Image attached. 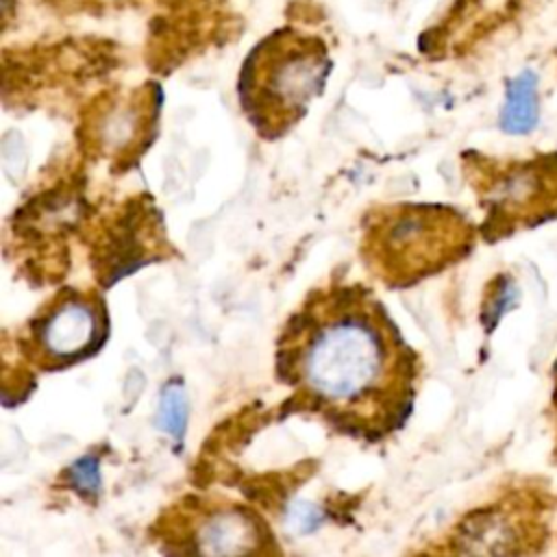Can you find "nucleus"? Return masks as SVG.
Segmentation results:
<instances>
[{
  "label": "nucleus",
  "instance_id": "nucleus-8",
  "mask_svg": "<svg viewBox=\"0 0 557 557\" xmlns=\"http://www.w3.org/2000/svg\"><path fill=\"white\" fill-rule=\"evenodd\" d=\"M165 235L159 211L144 207L139 198L131 200L94 244L96 276L102 285H111L150 259L161 257Z\"/></svg>",
  "mask_w": 557,
  "mask_h": 557
},
{
  "label": "nucleus",
  "instance_id": "nucleus-4",
  "mask_svg": "<svg viewBox=\"0 0 557 557\" xmlns=\"http://www.w3.org/2000/svg\"><path fill=\"white\" fill-rule=\"evenodd\" d=\"M557 498L537 476L513 481L490 503L468 511L448 533V553L537 555L550 540Z\"/></svg>",
  "mask_w": 557,
  "mask_h": 557
},
{
  "label": "nucleus",
  "instance_id": "nucleus-7",
  "mask_svg": "<svg viewBox=\"0 0 557 557\" xmlns=\"http://www.w3.org/2000/svg\"><path fill=\"white\" fill-rule=\"evenodd\" d=\"M161 102L163 91L154 81L98 94L81 117L83 152L107 159L113 170L131 168L157 137Z\"/></svg>",
  "mask_w": 557,
  "mask_h": 557
},
{
  "label": "nucleus",
  "instance_id": "nucleus-5",
  "mask_svg": "<svg viewBox=\"0 0 557 557\" xmlns=\"http://www.w3.org/2000/svg\"><path fill=\"white\" fill-rule=\"evenodd\" d=\"M152 533L163 553L255 555L278 550L270 527L255 509L220 496H183L163 509Z\"/></svg>",
  "mask_w": 557,
  "mask_h": 557
},
{
  "label": "nucleus",
  "instance_id": "nucleus-13",
  "mask_svg": "<svg viewBox=\"0 0 557 557\" xmlns=\"http://www.w3.org/2000/svg\"><path fill=\"white\" fill-rule=\"evenodd\" d=\"M57 9L67 13H107L141 4L144 0H50Z\"/></svg>",
  "mask_w": 557,
  "mask_h": 557
},
{
  "label": "nucleus",
  "instance_id": "nucleus-14",
  "mask_svg": "<svg viewBox=\"0 0 557 557\" xmlns=\"http://www.w3.org/2000/svg\"><path fill=\"white\" fill-rule=\"evenodd\" d=\"M550 413H553V424H555V444H553V461L557 463V359L550 368Z\"/></svg>",
  "mask_w": 557,
  "mask_h": 557
},
{
  "label": "nucleus",
  "instance_id": "nucleus-12",
  "mask_svg": "<svg viewBox=\"0 0 557 557\" xmlns=\"http://www.w3.org/2000/svg\"><path fill=\"white\" fill-rule=\"evenodd\" d=\"M67 485L78 492L83 498H94L100 492V468H98V457L96 455H85L76 459L67 470H65Z\"/></svg>",
  "mask_w": 557,
  "mask_h": 557
},
{
  "label": "nucleus",
  "instance_id": "nucleus-3",
  "mask_svg": "<svg viewBox=\"0 0 557 557\" xmlns=\"http://www.w3.org/2000/svg\"><path fill=\"white\" fill-rule=\"evenodd\" d=\"M333 70L326 41L296 26H278L244 57L237 76L242 113L261 139L287 135L324 91Z\"/></svg>",
  "mask_w": 557,
  "mask_h": 557
},
{
  "label": "nucleus",
  "instance_id": "nucleus-2",
  "mask_svg": "<svg viewBox=\"0 0 557 557\" xmlns=\"http://www.w3.org/2000/svg\"><path fill=\"white\" fill-rule=\"evenodd\" d=\"M479 237L455 207L396 202L363 215L359 252L368 272L387 287H411L463 261Z\"/></svg>",
  "mask_w": 557,
  "mask_h": 557
},
{
  "label": "nucleus",
  "instance_id": "nucleus-10",
  "mask_svg": "<svg viewBox=\"0 0 557 557\" xmlns=\"http://www.w3.org/2000/svg\"><path fill=\"white\" fill-rule=\"evenodd\" d=\"M187 416H189V403H187L185 387L178 379H170L161 389L157 426L181 444L187 429Z\"/></svg>",
  "mask_w": 557,
  "mask_h": 557
},
{
  "label": "nucleus",
  "instance_id": "nucleus-1",
  "mask_svg": "<svg viewBox=\"0 0 557 557\" xmlns=\"http://www.w3.org/2000/svg\"><path fill=\"white\" fill-rule=\"evenodd\" d=\"M274 359L296 407L344 435L379 442L411 416L420 357L361 283L309 292L283 324Z\"/></svg>",
  "mask_w": 557,
  "mask_h": 557
},
{
  "label": "nucleus",
  "instance_id": "nucleus-9",
  "mask_svg": "<svg viewBox=\"0 0 557 557\" xmlns=\"http://www.w3.org/2000/svg\"><path fill=\"white\" fill-rule=\"evenodd\" d=\"M537 113L540 104L535 74L522 72L507 87L505 104L500 111V128L511 135L529 133L537 122Z\"/></svg>",
  "mask_w": 557,
  "mask_h": 557
},
{
  "label": "nucleus",
  "instance_id": "nucleus-6",
  "mask_svg": "<svg viewBox=\"0 0 557 557\" xmlns=\"http://www.w3.org/2000/svg\"><path fill=\"white\" fill-rule=\"evenodd\" d=\"M109 335L104 298L94 289L63 287L20 333L24 357L39 370H59L96 355Z\"/></svg>",
  "mask_w": 557,
  "mask_h": 557
},
{
  "label": "nucleus",
  "instance_id": "nucleus-11",
  "mask_svg": "<svg viewBox=\"0 0 557 557\" xmlns=\"http://www.w3.org/2000/svg\"><path fill=\"white\" fill-rule=\"evenodd\" d=\"M513 305V283L505 276H494L490 287L485 289L483 307H481V322L490 333L500 315Z\"/></svg>",
  "mask_w": 557,
  "mask_h": 557
}]
</instances>
